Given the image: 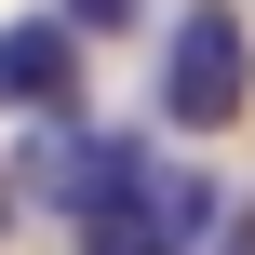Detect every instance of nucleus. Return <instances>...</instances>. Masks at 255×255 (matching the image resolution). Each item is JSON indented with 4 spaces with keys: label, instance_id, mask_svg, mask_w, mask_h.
<instances>
[{
    "label": "nucleus",
    "instance_id": "obj_2",
    "mask_svg": "<svg viewBox=\"0 0 255 255\" xmlns=\"http://www.w3.org/2000/svg\"><path fill=\"white\" fill-rule=\"evenodd\" d=\"M255 94V40L229 0H202V13H175V40H161V108L188 121V134H229Z\"/></svg>",
    "mask_w": 255,
    "mask_h": 255
},
{
    "label": "nucleus",
    "instance_id": "obj_3",
    "mask_svg": "<svg viewBox=\"0 0 255 255\" xmlns=\"http://www.w3.org/2000/svg\"><path fill=\"white\" fill-rule=\"evenodd\" d=\"M67 94H81L67 13H13V27H0V108H67Z\"/></svg>",
    "mask_w": 255,
    "mask_h": 255
},
{
    "label": "nucleus",
    "instance_id": "obj_4",
    "mask_svg": "<svg viewBox=\"0 0 255 255\" xmlns=\"http://www.w3.org/2000/svg\"><path fill=\"white\" fill-rule=\"evenodd\" d=\"M54 13H67V27H134L148 0H54Z\"/></svg>",
    "mask_w": 255,
    "mask_h": 255
},
{
    "label": "nucleus",
    "instance_id": "obj_1",
    "mask_svg": "<svg viewBox=\"0 0 255 255\" xmlns=\"http://www.w3.org/2000/svg\"><path fill=\"white\" fill-rule=\"evenodd\" d=\"M202 229H215V188L175 175V161H148V148L81 202V255H188Z\"/></svg>",
    "mask_w": 255,
    "mask_h": 255
}]
</instances>
